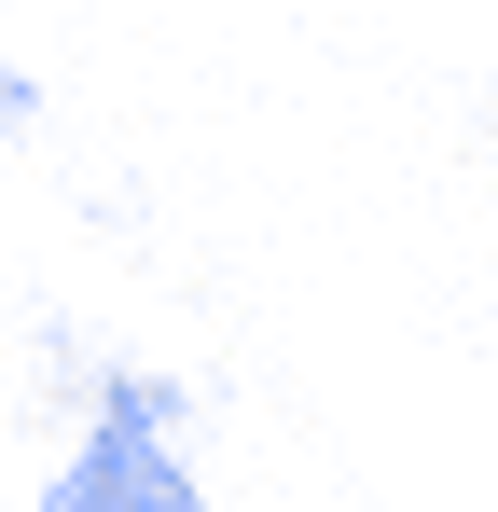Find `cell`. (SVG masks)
<instances>
[{
	"label": "cell",
	"mask_w": 498,
	"mask_h": 512,
	"mask_svg": "<svg viewBox=\"0 0 498 512\" xmlns=\"http://www.w3.org/2000/svg\"><path fill=\"white\" fill-rule=\"evenodd\" d=\"M28 512H222L208 471H194V388L153 374V360H97Z\"/></svg>",
	"instance_id": "1"
}]
</instances>
